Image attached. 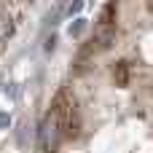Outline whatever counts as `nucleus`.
<instances>
[{
	"label": "nucleus",
	"instance_id": "obj_1",
	"mask_svg": "<svg viewBox=\"0 0 153 153\" xmlns=\"http://www.w3.org/2000/svg\"><path fill=\"white\" fill-rule=\"evenodd\" d=\"M51 113L56 116V121H59V129H62V137H65V140H78V137H81L83 121H81V110H78V102H75V97H73V94L59 91V94L54 97Z\"/></svg>",
	"mask_w": 153,
	"mask_h": 153
},
{
	"label": "nucleus",
	"instance_id": "obj_2",
	"mask_svg": "<svg viewBox=\"0 0 153 153\" xmlns=\"http://www.w3.org/2000/svg\"><path fill=\"white\" fill-rule=\"evenodd\" d=\"M116 38H118V30H116V24H110V27H100L97 35L91 38V43H94L97 51H108L116 43Z\"/></svg>",
	"mask_w": 153,
	"mask_h": 153
},
{
	"label": "nucleus",
	"instance_id": "obj_3",
	"mask_svg": "<svg viewBox=\"0 0 153 153\" xmlns=\"http://www.w3.org/2000/svg\"><path fill=\"white\" fill-rule=\"evenodd\" d=\"M113 81H116L118 86H126V83H129V65H126V62H116V67H113Z\"/></svg>",
	"mask_w": 153,
	"mask_h": 153
},
{
	"label": "nucleus",
	"instance_id": "obj_4",
	"mask_svg": "<svg viewBox=\"0 0 153 153\" xmlns=\"http://www.w3.org/2000/svg\"><path fill=\"white\" fill-rule=\"evenodd\" d=\"M116 13H118V5H116V3H108V5L102 8V16H100V27H110V24L116 22Z\"/></svg>",
	"mask_w": 153,
	"mask_h": 153
},
{
	"label": "nucleus",
	"instance_id": "obj_5",
	"mask_svg": "<svg viewBox=\"0 0 153 153\" xmlns=\"http://www.w3.org/2000/svg\"><path fill=\"white\" fill-rule=\"evenodd\" d=\"M83 30H86V19H75V22L70 24V30H67V32H70V38H81V35H83Z\"/></svg>",
	"mask_w": 153,
	"mask_h": 153
},
{
	"label": "nucleus",
	"instance_id": "obj_6",
	"mask_svg": "<svg viewBox=\"0 0 153 153\" xmlns=\"http://www.w3.org/2000/svg\"><path fill=\"white\" fill-rule=\"evenodd\" d=\"M8 22H11V19H8ZM8 22L0 19V35H8V32H11V24H8Z\"/></svg>",
	"mask_w": 153,
	"mask_h": 153
},
{
	"label": "nucleus",
	"instance_id": "obj_7",
	"mask_svg": "<svg viewBox=\"0 0 153 153\" xmlns=\"http://www.w3.org/2000/svg\"><path fill=\"white\" fill-rule=\"evenodd\" d=\"M8 124H11V116L8 113H0V129H5Z\"/></svg>",
	"mask_w": 153,
	"mask_h": 153
},
{
	"label": "nucleus",
	"instance_id": "obj_8",
	"mask_svg": "<svg viewBox=\"0 0 153 153\" xmlns=\"http://www.w3.org/2000/svg\"><path fill=\"white\" fill-rule=\"evenodd\" d=\"M78 11H81V3H73V5L67 8V13H70V16H73V13H78Z\"/></svg>",
	"mask_w": 153,
	"mask_h": 153
},
{
	"label": "nucleus",
	"instance_id": "obj_9",
	"mask_svg": "<svg viewBox=\"0 0 153 153\" xmlns=\"http://www.w3.org/2000/svg\"><path fill=\"white\" fill-rule=\"evenodd\" d=\"M54 43H56V38H54V35H51V38H48V40H46V51H54Z\"/></svg>",
	"mask_w": 153,
	"mask_h": 153
}]
</instances>
